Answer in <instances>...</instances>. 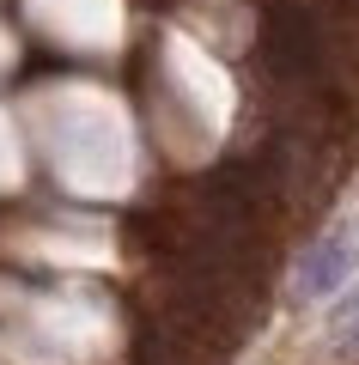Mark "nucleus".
I'll return each mask as SVG.
<instances>
[{
	"label": "nucleus",
	"instance_id": "1",
	"mask_svg": "<svg viewBox=\"0 0 359 365\" xmlns=\"http://www.w3.org/2000/svg\"><path fill=\"white\" fill-rule=\"evenodd\" d=\"M347 268H353V250H347L341 237H323V244L298 262V292H305V299H329L347 280Z\"/></svg>",
	"mask_w": 359,
	"mask_h": 365
}]
</instances>
